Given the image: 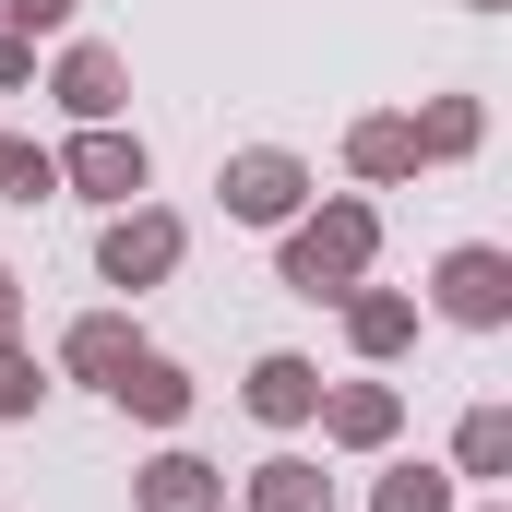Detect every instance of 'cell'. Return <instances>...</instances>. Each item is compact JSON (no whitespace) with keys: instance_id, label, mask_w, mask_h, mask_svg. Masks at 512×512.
<instances>
[{"instance_id":"obj_1","label":"cell","mask_w":512,"mask_h":512,"mask_svg":"<svg viewBox=\"0 0 512 512\" xmlns=\"http://www.w3.org/2000/svg\"><path fill=\"white\" fill-rule=\"evenodd\" d=\"M453 310H465V322H489V310H501V262H489V251L453 262Z\"/></svg>"}]
</instances>
